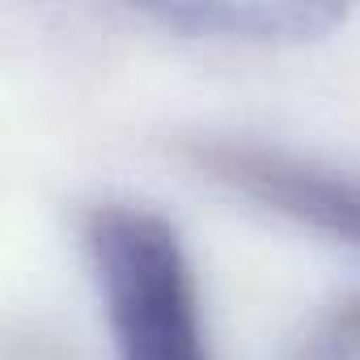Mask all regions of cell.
<instances>
[{
  "mask_svg": "<svg viewBox=\"0 0 360 360\" xmlns=\"http://www.w3.org/2000/svg\"><path fill=\"white\" fill-rule=\"evenodd\" d=\"M85 246L119 360H212L191 255L161 212L98 204Z\"/></svg>",
  "mask_w": 360,
  "mask_h": 360,
  "instance_id": "1",
  "label": "cell"
},
{
  "mask_svg": "<svg viewBox=\"0 0 360 360\" xmlns=\"http://www.w3.org/2000/svg\"><path fill=\"white\" fill-rule=\"evenodd\" d=\"M195 161L225 187L309 225L339 242L360 246V183L301 157L255 144H200Z\"/></svg>",
  "mask_w": 360,
  "mask_h": 360,
  "instance_id": "2",
  "label": "cell"
},
{
  "mask_svg": "<svg viewBox=\"0 0 360 360\" xmlns=\"http://www.w3.org/2000/svg\"><path fill=\"white\" fill-rule=\"evenodd\" d=\"M169 30L225 43H301L330 34L343 22L339 5H157L148 9Z\"/></svg>",
  "mask_w": 360,
  "mask_h": 360,
  "instance_id": "3",
  "label": "cell"
},
{
  "mask_svg": "<svg viewBox=\"0 0 360 360\" xmlns=\"http://www.w3.org/2000/svg\"><path fill=\"white\" fill-rule=\"evenodd\" d=\"M305 360H360V301L339 309L309 343Z\"/></svg>",
  "mask_w": 360,
  "mask_h": 360,
  "instance_id": "4",
  "label": "cell"
}]
</instances>
